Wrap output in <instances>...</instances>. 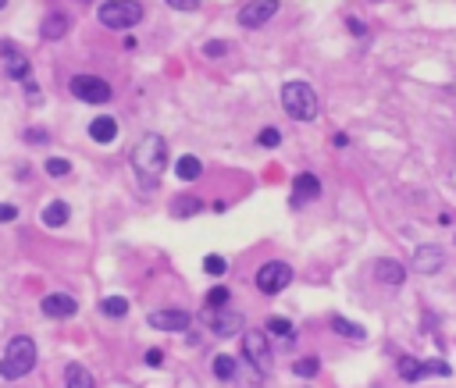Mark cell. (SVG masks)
I'll return each mask as SVG.
<instances>
[{
	"instance_id": "1",
	"label": "cell",
	"mask_w": 456,
	"mask_h": 388,
	"mask_svg": "<svg viewBox=\"0 0 456 388\" xmlns=\"http://www.w3.org/2000/svg\"><path fill=\"white\" fill-rule=\"evenodd\" d=\"M164 164H168V143H164V136H157V132L153 136H143L136 143V150H132V168L139 175V185L153 189L161 182Z\"/></svg>"
},
{
	"instance_id": "2",
	"label": "cell",
	"mask_w": 456,
	"mask_h": 388,
	"mask_svg": "<svg viewBox=\"0 0 456 388\" xmlns=\"http://www.w3.org/2000/svg\"><path fill=\"white\" fill-rule=\"evenodd\" d=\"M36 367V342L29 335H15L8 345H4V356H0V374L8 381H18L26 377L29 370Z\"/></svg>"
},
{
	"instance_id": "3",
	"label": "cell",
	"mask_w": 456,
	"mask_h": 388,
	"mask_svg": "<svg viewBox=\"0 0 456 388\" xmlns=\"http://www.w3.org/2000/svg\"><path fill=\"white\" fill-rule=\"evenodd\" d=\"M282 107L286 114H293L296 122H314L321 104H317V93L307 86V82H286L282 86Z\"/></svg>"
},
{
	"instance_id": "4",
	"label": "cell",
	"mask_w": 456,
	"mask_h": 388,
	"mask_svg": "<svg viewBox=\"0 0 456 388\" xmlns=\"http://www.w3.org/2000/svg\"><path fill=\"white\" fill-rule=\"evenodd\" d=\"M97 18L104 29H132L136 22H143V4L136 0H107L97 8Z\"/></svg>"
},
{
	"instance_id": "5",
	"label": "cell",
	"mask_w": 456,
	"mask_h": 388,
	"mask_svg": "<svg viewBox=\"0 0 456 388\" xmlns=\"http://www.w3.org/2000/svg\"><path fill=\"white\" fill-rule=\"evenodd\" d=\"M289 281H293V267H289L286 260H268V264L257 271V289H261L264 296H278Z\"/></svg>"
},
{
	"instance_id": "6",
	"label": "cell",
	"mask_w": 456,
	"mask_h": 388,
	"mask_svg": "<svg viewBox=\"0 0 456 388\" xmlns=\"http://www.w3.org/2000/svg\"><path fill=\"white\" fill-rule=\"evenodd\" d=\"M243 356L254 363V370H271V342H268V331L257 328V331H246L243 335Z\"/></svg>"
},
{
	"instance_id": "7",
	"label": "cell",
	"mask_w": 456,
	"mask_h": 388,
	"mask_svg": "<svg viewBox=\"0 0 456 388\" xmlns=\"http://www.w3.org/2000/svg\"><path fill=\"white\" fill-rule=\"evenodd\" d=\"M72 93H75L82 104H107V100H111V86H107V79H100V75H75V79H72Z\"/></svg>"
},
{
	"instance_id": "8",
	"label": "cell",
	"mask_w": 456,
	"mask_h": 388,
	"mask_svg": "<svg viewBox=\"0 0 456 388\" xmlns=\"http://www.w3.org/2000/svg\"><path fill=\"white\" fill-rule=\"evenodd\" d=\"M278 15V4L275 0H250V4L239 8V26L243 29H261L264 22H271Z\"/></svg>"
},
{
	"instance_id": "9",
	"label": "cell",
	"mask_w": 456,
	"mask_h": 388,
	"mask_svg": "<svg viewBox=\"0 0 456 388\" xmlns=\"http://www.w3.org/2000/svg\"><path fill=\"white\" fill-rule=\"evenodd\" d=\"M207 320H210V331L217 338H228V335L243 331V313H236V310H214V313H207Z\"/></svg>"
},
{
	"instance_id": "10",
	"label": "cell",
	"mask_w": 456,
	"mask_h": 388,
	"mask_svg": "<svg viewBox=\"0 0 456 388\" xmlns=\"http://www.w3.org/2000/svg\"><path fill=\"white\" fill-rule=\"evenodd\" d=\"M189 324H192L189 310H157V313H150V328H157V331H185Z\"/></svg>"
},
{
	"instance_id": "11",
	"label": "cell",
	"mask_w": 456,
	"mask_h": 388,
	"mask_svg": "<svg viewBox=\"0 0 456 388\" xmlns=\"http://www.w3.org/2000/svg\"><path fill=\"white\" fill-rule=\"evenodd\" d=\"M317 196H321L317 175H314V171H300V175L293 178V203L303 207V203H310V200H317Z\"/></svg>"
},
{
	"instance_id": "12",
	"label": "cell",
	"mask_w": 456,
	"mask_h": 388,
	"mask_svg": "<svg viewBox=\"0 0 456 388\" xmlns=\"http://www.w3.org/2000/svg\"><path fill=\"white\" fill-rule=\"evenodd\" d=\"M374 281H378V285H389V289H399V285L406 281V267H403L399 260L381 257V260H374Z\"/></svg>"
},
{
	"instance_id": "13",
	"label": "cell",
	"mask_w": 456,
	"mask_h": 388,
	"mask_svg": "<svg viewBox=\"0 0 456 388\" xmlns=\"http://www.w3.org/2000/svg\"><path fill=\"white\" fill-rule=\"evenodd\" d=\"M4 75L15 79V82H29L33 68H29V58H22L11 43H4Z\"/></svg>"
},
{
	"instance_id": "14",
	"label": "cell",
	"mask_w": 456,
	"mask_h": 388,
	"mask_svg": "<svg viewBox=\"0 0 456 388\" xmlns=\"http://www.w3.org/2000/svg\"><path fill=\"white\" fill-rule=\"evenodd\" d=\"M442 264H445V257H442V246H420L417 253H413V271L417 274H435V271H442Z\"/></svg>"
},
{
	"instance_id": "15",
	"label": "cell",
	"mask_w": 456,
	"mask_h": 388,
	"mask_svg": "<svg viewBox=\"0 0 456 388\" xmlns=\"http://www.w3.org/2000/svg\"><path fill=\"white\" fill-rule=\"evenodd\" d=\"M40 310H43L47 317H72V313H79V303H75L68 292H50V296H43Z\"/></svg>"
},
{
	"instance_id": "16",
	"label": "cell",
	"mask_w": 456,
	"mask_h": 388,
	"mask_svg": "<svg viewBox=\"0 0 456 388\" xmlns=\"http://www.w3.org/2000/svg\"><path fill=\"white\" fill-rule=\"evenodd\" d=\"M89 139H93V143H114V139H118V122H114L111 114L93 118V122H89Z\"/></svg>"
},
{
	"instance_id": "17",
	"label": "cell",
	"mask_w": 456,
	"mask_h": 388,
	"mask_svg": "<svg viewBox=\"0 0 456 388\" xmlns=\"http://www.w3.org/2000/svg\"><path fill=\"white\" fill-rule=\"evenodd\" d=\"M68 33V15L65 11H50L43 18V40H61Z\"/></svg>"
},
{
	"instance_id": "18",
	"label": "cell",
	"mask_w": 456,
	"mask_h": 388,
	"mask_svg": "<svg viewBox=\"0 0 456 388\" xmlns=\"http://www.w3.org/2000/svg\"><path fill=\"white\" fill-rule=\"evenodd\" d=\"M203 210V203H200V196H175V203H171V217H192V214H200Z\"/></svg>"
},
{
	"instance_id": "19",
	"label": "cell",
	"mask_w": 456,
	"mask_h": 388,
	"mask_svg": "<svg viewBox=\"0 0 456 388\" xmlns=\"http://www.w3.org/2000/svg\"><path fill=\"white\" fill-rule=\"evenodd\" d=\"M43 225H47V228H61V225H68V203H61V200L47 203V207H43Z\"/></svg>"
},
{
	"instance_id": "20",
	"label": "cell",
	"mask_w": 456,
	"mask_h": 388,
	"mask_svg": "<svg viewBox=\"0 0 456 388\" xmlns=\"http://www.w3.org/2000/svg\"><path fill=\"white\" fill-rule=\"evenodd\" d=\"M65 388H93V374L82 363H72L65 370Z\"/></svg>"
},
{
	"instance_id": "21",
	"label": "cell",
	"mask_w": 456,
	"mask_h": 388,
	"mask_svg": "<svg viewBox=\"0 0 456 388\" xmlns=\"http://www.w3.org/2000/svg\"><path fill=\"white\" fill-rule=\"evenodd\" d=\"M200 157H192V153H185V157H178V164H175V175L182 178V182H196L200 178Z\"/></svg>"
},
{
	"instance_id": "22",
	"label": "cell",
	"mask_w": 456,
	"mask_h": 388,
	"mask_svg": "<svg viewBox=\"0 0 456 388\" xmlns=\"http://www.w3.org/2000/svg\"><path fill=\"white\" fill-rule=\"evenodd\" d=\"M214 377H217V381H236V356L217 352V356H214Z\"/></svg>"
},
{
	"instance_id": "23",
	"label": "cell",
	"mask_w": 456,
	"mask_h": 388,
	"mask_svg": "<svg viewBox=\"0 0 456 388\" xmlns=\"http://www.w3.org/2000/svg\"><path fill=\"white\" fill-rule=\"evenodd\" d=\"M428 370H424V363L420 360H413V356H399V377L403 381H420Z\"/></svg>"
},
{
	"instance_id": "24",
	"label": "cell",
	"mask_w": 456,
	"mask_h": 388,
	"mask_svg": "<svg viewBox=\"0 0 456 388\" xmlns=\"http://www.w3.org/2000/svg\"><path fill=\"white\" fill-rule=\"evenodd\" d=\"M332 331H339V335H346L353 342H364V328L353 324V320H346V317H332Z\"/></svg>"
},
{
	"instance_id": "25",
	"label": "cell",
	"mask_w": 456,
	"mask_h": 388,
	"mask_svg": "<svg viewBox=\"0 0 456 388\" xmlns=\"http://www.w3.org/2000/svg\"><path fill=\"white\" fill-rule=\"evenodd\" d=\"M100 310H104L107 317H125V313H129V299H125V296H107V299L100 303Z\"/></svg>"
},
{
	"instance_id": "26",
	"label": "cell",
	"mask_w": 456,
	"mask_h": 388,
	"mask_svg": "<svg viewBox=\"0 0 456 388\" xmlns=\"http://www.w3.org/2000/svg\"><path fill=\"white\" fill-rule=\"evenodd\" d=\"M224 306H228V285H214L207 292V310L214 313V310H224Z\"/></svg>"
},
{
	"instance_id": "27",
	"label": "cell",
	"mask_w": 456,
	"mask_h": 388,
	"mask_svg": "<svg viewBox=\"0 0 456 388\" xmlns=\"http://www.w3.org/2000/svg\"><path fill=\"white\" fill-rule=\"evenodd\" d=\"M203 271H207V274H210V278H221V274H224V271H228V260H224V257H221V253H210V257H207V260H203Z\"/></svg>"
},
{
	"instance_id": "28",
	"label": "cell",
	"mask_w": 456,
	"mask_h": 388,
	"mask_svg": "<svg viewBox=\"0 0 456 388\" xmlns=\"http://www.w3.org/2000/svg\"><path fill=\"white\" fill-rule=\"evenodd\" d=\"M300 377H317V370H321V363H317V356H307V360H296V367H293Z\"/></svg>"
},
{
	"instance_id": "29",
	"label": "cell",
	"mask_w": 456,
	"mask_h": 388,
	"mask_svg": "<svg viewBox=\"0 0 456 388\" xmlns=\"http://www.w3.org/2000/svg\"><path fill=\"white\" fill-rule=\"evenodd\" d=\"M68 171H72V164H68L65 157H50V161H47V175H50V178H65Z\"/></svg>"
},
{
	"instance_id": "30",
	"label": "cell",
	"mask_w": 456,
	"mask_h": 388,
	"mask_svg": "<svg viewBox=\"0 0 456 388\" xmlns=\"http://www.w3.org/2000/svg\"><path fill=\"white\" fill-rule=\"evenodd\" d=\"M268 331H271V335H286V338L293 342V320H286V317H271V320H268Z\"/></svg>"
},
{
	"instance_id": "31",
	"label": "cell",
	"mask_w": 456,
	"mask_h": 388,
	"mask_svg": "<svg viewBox=\"0 0 456 388\" xmlns=\"http://www.w3.org/2000/svg\"><path fill=\"white\" fill-rule=\"evenodd\" d=\"M257 143H261V146H268V150H275V146L282 143V136H278V129H264V132L257 136Z\"/></svg>"
},
{
	"instance_id": "32",
	"label": "cell",
	"mask_w": 456,
	"mask_h": 388,
	"mask_svg": "<svg viewBox=\"0 0 456 388\" xmlns=\"http://www.w3.org/2000/svg\"><path fill=\"white\" fill-rule=\"evenodd\" d=\"M424 370H428V374H442V377H445V374H449V363H445V360H428V363H424Z\"/></svg>"
},
{
	"instance_id": "33",
	"label": "cell",
	"mask_w": 456,
	"mask_h": 388,
	"mask_svg": "<svg viewBox=\"0 0 456 388\" xmlns=\"http://www.w3.org/2000/svg\"><path fill=\"white\" fill-rule=\"evenodd\" d=\"M168 8H175V11H196L200 4H196V0H168Z\"/></svg>"
},
{
	"instance_id": "34",
	"label": "cell",
	"mask_w": 456,
	"mask_h": 388,
	"mask_svg": "<svg viewBox=\"0 0 456 388\" xmlns=\"http://www.w3.org/2000/svg\"><path fill=\"white\" fill-rule=\"evenodd\" d=\"M224 50H228V43H207V47H203V54H207V58H221Z\"/></svg>"
},
{
	"instance_id": "35",
	"label": "cell",
	"mask_w": 456,
	"mask_h": 388,
	"mask_svg": "<svg viewBox=\"0 0 456 388\" xmlns=\"http://www.w3.org/2000/svg\"><path fill=\"white\" fill-rule=\"evenodd\" d=\"M161 360H164V356H161V349H146V363H150V367H157Z\"/></svg>"
},
{
	"instance_id": "36",
	"label": "cell",
	"mask_w": 456,
	"mask_h": 388,
	"mask_svg": "<svg viewBox=\"0 0 456 388\" xmlns=\"http://www.w3.org/2000/svg\"><path fill=\"white\" fill-rule=\"evenodd\" d=\"M349 33H353V36H364V22H360V18H349Z\"/></svg>"
},
{
	"instance_id": "37",
	"label": "cell",
	"mask_w": 456,
	"mask_h": 388,
	"mask_svg": "<svg viewBox=\"0 0 456 388\" xmlns=\"http://www.w3.org/2000/svg\"><path fill=\"white\" fill-rule=\"evenodd\" d=\"M15 214H18V210H15L11 203H4V210H0V217H4V221H15Z\"/></svg>"
},
{
	"instance_id": "38",
	"label": "cell",
	"mask_w": 456,
	"mask_h": 388,
	"mask_svg": "<svg viewBox=\"0 0 456 388\" xmlns=\"http://www.w3.org/2000/svg\"><path fill=\"white\" fill-rule=\"evenodd\" d=\"M26 139H36V143H43V139H47V132H43V129H33V132H26Z\"/></svg>"
}]
</instances>
